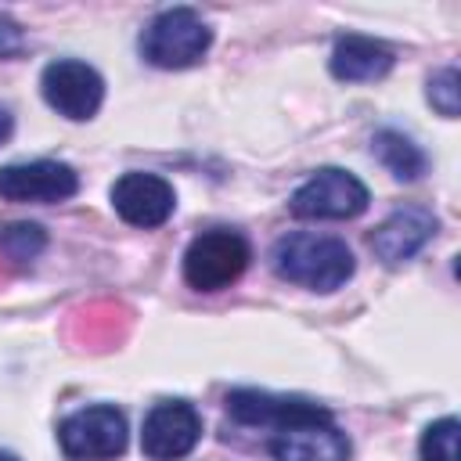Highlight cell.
<instances>
[{"instance_id":"obj_1","label":"cell","mask_w":461,"mask_h":461,"mask_svg":"<svg viewBox=\"0 0 461 461\" xmlns=\"http://www.w3.org/2000/svg\"><path fill=\"white\" fill-rule=\"evenodd\" d=\"M353 252L342 238L331 234H313V230H295L277 238L274 245V270L303 288L313 292H335L353 277Z\"/></svg>"},{"instance_id":"obj_2","label":"cell","mask_w":461,"mask_h":461,"mask_svg":"<svg viewBox=\"0 0 461 461\" xmlns=\"http://www.w3.org/2000/svg\"><path fill=\"white\" fill-rule=\"evenodd\" d=\"M212 43L209 25L191 7H169L140 32V54L158 68H187Z\"/></svg>"},{"instance_id":"obj_3","label":"cell","mask_w":461,"mask_h":461,"mask_svg":"<svg viewBox=\"0 0 461 461\" xmlns=\"http://www.w3.org/2000/svg\"><path fill=\"white\" fill-rule=\"evenodd\" d=\"M249 259V241L238 230H205L184 252V277L198 292H220L245 274Z\"/></svg>"},{"instance_id":"obj_4","label":"cell","mask_w":461,"mask_h":461,"mask_svg":"<svg viewBox=\"0 0 461 461\" xmlns=\"http://www.w3.org/2000/svg\"><path fill=\"white\" fill-rule=\"evenodd\" d=\"M58 439L61 450L76 461H108L126 450V418L108 403L83 407L58 425Z\"/></svg>"},{"instance_id":"obj_5","label":"cell","mask_w":461,"mask_h":461,"mask_svg":"<svg viewBox=\"0 0 461 461\" xmlns=\"http://www.w3.org/2000/svg\"><path fill=\"white\" fill-rule=\"evenodd\" d=\"M292 216L299 220H353L367 209V187L346 169H317L295 194Z\"/></svg>"},{"instance_id":"obj_6","label":"cell","mask_w":461,"mask_h":461,"mask_svg":"<svg viewBox=\"0 0 461 461\" xmlns=\"http://www.w3.org/2000/svg\"><path fill=\"white\" fill-rule=\"evenodd\" d=\"M43 97L47 104L65 115V119H94L101 101H104V79L86 65V61H76V58H61V61H50L43 68Z\"/></svg>"},{"instance_id":"obj_7","label":"cell","mask_w":461,"mask_h":461,"mask_svg":"<svg viewBox=\"0 0 461 461\" xmlns=\"http://www.w3.org/2000/svg\"><path fill=\"white\" fill-rule=\"evenodd\" d=\"M202 436V418L187 400H162L148 411L140 429V450L151 461H176L194 450Z\"/></svg>"},{"instance_id":"obj_8","label":"cell","mask_w":461,"mask_h":461,"mask_svg":"<svg viewBox=\"0 0 461 461\" xmlns=\"http://www.w3.org/2000/svg\"><path fill=\"white\" fill-rule=\"evenodd\" d=\"M79 191V176L65 162H18L0 169V194L7 202H65Z\"/></svg>"},{"instance_id":"obj_9","label":"cell","mask_w":461,"mask_h":461,"mask_svg":"<svg viewBox=\"0 0 461 461\" xmlns=\"http://www.w3.org/2000/svg\"><path fill=\"white\" fill-rule=\"evenodd\" d=\"M112 205L133 227H162L176 209V194L155 173H122L112 184Z\"/></svg>"},{"instance_id":"obj_10","label":"cell","mask_w":461,"mask_h":461,"mask_svg":"<svg viewBox=\"0 0 461 461\" xmlns=\"http://www.w3.org/2000/svg\"><path fill=\"white\" fill-rule=\"evenodd\" d=\"M227 414L241 425H270V429H288L299 421H328L331 414L310 400L295 396H274V393H256V389H234L227 393Z\"/></svg>"},{"instance_id":"obj_11","label":"cell","mask_w":461,"mask_h":461,"mask_svg":"<svg viewBox=\"0 0 461 461\" xmlns=\"http://www.w3.org/2000/svg\"><path fill=\"white\" fill-rule=\"evenodd\" d=\"M274 461H346L349 457V436L328 421H299L288 429H277L270 439Z\"/></svg>"},{"instance_id":"obj_12","label":"cell","mask_w":461,"mask_h":461,"mask_svg":"<svg viewBox=\"0 0 461 461\" xmlns=\"http://www.w3.org/2000/svg\"><path fill=\"white\" fill-rule=\"evenodd\" d=\"M436 234V216H432V209H425V205H403V209H396L375 234H371V249H375V256L382 259V263H407V259H414L425 245H429V238Z\"/></svg>"},{"instance_id":"obj_13","label":"cell","mask_w":461,"mask_h":461,"mask_svg":"<svg viewBox=\"0 0 461 461\" xmlns=\"http://www.w3.org/2000/svg\"><path fill=\"white\" fill-rule=\"evenodd\" d=\"M331 76L335 79H346V83H371V79H382L389 68H393V50L371 36H339L335 40V50H331Z\"/></svg>"},{"instance_id":"obj_14","label":"cell","mask_w":461,"mask_h":461,"mask_svg":"<svg viewBox=\"0 0 461 461\" xmlns=\"http://www.w3.org/2000/svg\"><path fill=\"white\" fill-rule=\"evenodd\" d=\"M371 148H375L378 162H382L396 180H407V184L418 180V176L425 173V166H429L425 151H421L411 137H403L400 130H378L375 140H371Z\"/></svg>"},{"instance_id":"obj_15","label":"cell","mask_w":461,"mask_h":461,"mask_svg":"<svg viewBox=\"0 0 461 461\" xmlns=\"http://www.w3.org/2000/svg\"><path fill=\"white\" fill-rule=\"evenodd\" d=\"M43 245H47V234L36 223H11V227L0 230V256L11 259V263L36 259L43 252Z\"/></svg>"},{"instance_id":"obj_16","label":"cell","mask_w":461,"mask_h":461,"mask_svg":"<svg viewBox=\"0 0 461 461\" xmlns=\"http://www.w3.org/2000/svg\"><path fill=\"white\" fill-rule=\"evenodd\" d=\"M421 461H457V418H439L421 432Z\"/></svg>"},{"instance_id":"obj_17","label":"cell","mask_w":461,"mask_h":461,"mask_svg":"<svg viewBox=\"0 0 461 461\" xmlns=\"http://www.w3.org/2000/svg\"><path fill=\"white\" fill-rule=\"evenodd\" d=\"M429 101L447 119H454L461 112V79H457V68H439L429 79Z\"/></svg>"},{"instance_id":"obj_18","label":"cell","mask_w":461,"mask_h":461,"mask_svg":"<svg viewBox=\"0 0 461 461\" xmlns=\"http://www.w3.org/2000/svg\"><path fill=\"white\" fill-rule=\"evenodd\" d=\"M22 47V29L11 18H0V54H14Z\"/></svg>"},{"instance_id":"obj_19","label":"cell","mask_w":461,"mask_h":461,"mask_svg":"<svg viewBox=\"0 0 461 461\" xmlns=\"http://www.w3.org/2000/svg\"><path fill=\"white\" fill-rule=\"evenodd\" d=\"M11 130H14V119H11V112H7V108H0V144L11 137Z\"/></svg>"},{"instance_id":"obj_20","label":"cell","mask_w":461,"mask_h":461,"mask_svg":"<svg viewBox=\"0 0 461 461\" xmlns=\"http://www.w3.org/2000/svg\"><path fill=\"white\" fill-rule=\"evenodd\" d=\"M0 461H18V457H14L11 450H0Z\"/></svg>"}]
</instances>
